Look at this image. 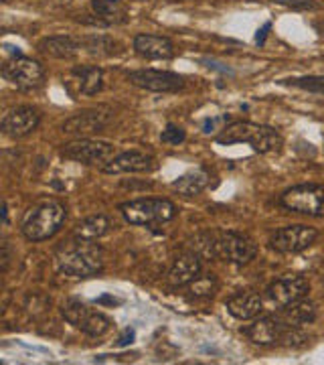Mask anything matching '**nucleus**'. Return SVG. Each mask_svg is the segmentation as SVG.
<instances>
[{
  "mask_svg": "<svg viewBox=\"0 0 324 365\" xmlns=\"http://www.w3.org/2000/svg\"><path fill=\"white\" fill-rule=\"evenodd\" d=\"M57 270L71 278H88L104 270L105 254L93 240H71L55 252Z\"/></svg>",
  "mask_w": 324,
  "mask_h": 365,
  "instance_id": "1",
  "label": "nucleus"
},
{
  "mask_svg": "<svg viewBox=\"0 0 324 365\" xmlns=\"http://www.w3.org/2000/svg\"><path fill=\"white\" fill-rule=\"evenodd\" d=\"M67 209L61 201L45 197L26 209L21 220V232L28 242H45L63 227Z\"/></svg>",
  "mask_w": 324,
  "mask_h": 365,
  "instance_id": "2",
  "label": "nucleus"
},
{
  "mask_svg": "<svg viewBox=\"0 0 324 365\" xmlns=\"http://www.w3.org/2000/svg\"><path fill=\"white\" fill-rule=\"evenodd\" d=\"M217 143L223 146H231V144H249L259 155H272L280 153L284 146L282 134L272 128V126H263L256 122H231L229 126H225L221 134L217 136Z\"/></svg>",
  "mask_w": 324,
  "mask_h": 365,
  "instance_id": "3",
  "label": "nucleus"
},
{
  "mask_svg": "<svg viewBox=\"0 0 324 365\" xmlns=\"http://www.w3.org/2000/svg\"><path fill=\"white\" fill-rule=\"evenodd\" d=\"M120 213L132 225H162L177 217V205L169 199L142 197L122 203Z\"/></svg>",
  "mask_w": 324,
  "mask_h": 365,
  "instance_id": "4",
  "label": "nucleus"
},
{
  "mask_svg": "<svg viewBox=\"0 0 324 365\" xmlns=\"http://www.w3.org/2000/svg\"><path fill=\"white\" fill-rule=\"evenodd\" d=\"M280 205L294 213L324 217V185L318 182L296 185L280 195Z\"/></svg>",
  "mask_w": 324,
  "mask_h": 365,
  "instance_id": "5",
  "label": "nucleus"
},
{
  "mask_svg": "<svg viewBox=\"0 0 324 365\" xmlns=\"http://www.w3.org/2000/svg\"><path fill=\"white\" fill-rule=\"evenodd\" d=\"M2 78L6 79L11 86H14L16 90L31 91L37 90L43 86L45 81V69L39 61L25 57V55H16L14 53L11 59L4 61L2 66Z\"/></svg>",
  "mask_w": 324,
  "mask_h": 365,
  "instance_id": "6",
  "label": "nucleus"
},
{
  "mask_svg": "<svg viewBox=\"0 0 324 365\" xmlns=\"http://www.w3.org/2000/svg\"><path fill=\"white\" fill-rule=\"evenodd\" d=\"M61 314L69 325L83 331L90 337H102L112 329V321L104 313L93 311L88 304H83L75 299L65 300L61 304Z\"/></svg>",
  "mask_w": 324,
  "mask_h": 365,
  "instance_id": "7",
  "label": "nucleus"
},
{
  "mask_svg": "<svg viewBox=\"0 0 324 365\" xmlns=\"http://www.w3.org/2000/svg\"><path fill=\"white\" fill-rule=\"evenodd\" d=\"M61 155L69 160H75L81 165H95L105 167L112 158L116 157V146L105 140H93V138H79L73 143L65 144Z\"/></svg>",
  "mask_w": 324,
  "mask_h": 365,
  "instance_id": "8",
  "label": "nucleus"
},
{
  "mask_svg": "<svg viewBox=\"0 0 324 365\" xmlns=\"http://www.w3.org/2000/svg\"><path fill=\"white\" fill-rule=\"evenodd\" d=\"M258 246L246 234L237 232H217V260L231 262V264H247L256 258Z\"/></svg>",
  "mask_w": 324,
  "mask_h": 365,
  "instance_id": "9",
  "label": "nucleus"
},
{
  "mask_svg": "<svg viewBox=\"0 0 324 365\" xmlns=\"http://www.w3.org/2000/svg\"><path fill=\"white\" fill-rule=\"evenodd\" d=\"M112 120H114V112L110 108H90L65 120L63 132L79 138H90L91 134L105 130L112 124Z\"/></svg>",
  "mask_w": 324,
  "mask_h": 365,
  "instance_id": "10",
  "label": "nucleus"
},
{
  "mask_svg": "<svg viewBox=\"0 0 324 365\" xmlns=\"http://www.w3.org/2000/svg\"><path fill=\"white\" fill-rule=\"evenodd\" d=\"M316 237H318V230H314L310 225L296 223V225L280 227L270 237V246L280 254H298V252L310 248L316 242Z\"/></svg>",
  "mask_w": 324,
  "mask_h": 365,
  "instance_id": "11",
  "label": "nucleus"
},
{
  "mask_svg": "<svg viewBox=\"0 0 324 365\" xmlns=\"http://www.w3.org/2000/svg\"><path fill=\"white\" fill-rule=\"evenodd\" d=\"M126 78L132 86L156 93H172L184 88L182 76L172 71H160V69H138V71H130Z\"/></svg>",
  "mask_w": 324,
  "mask_h": 365,
  "instance_id": "12",
  "label": "nucleus"
},
{
  "mask_svg": "<svg viewBox=\"0 0 324 365\" xmlns=\"http://www.w3.org/2000/svg\"><path fill=\"white\" fill-rule=\"evenodd\" d=\"M308 292H310V282L304 276H292V274L273 280L266 290L268 299L272 300L273 304L282 307V309L292 304V302H296V300H302Z\"/></svg>",
  "mask_w": 324,
  "mask_h": 365,
  "instance_id": "13",
  "label": "nucleus"
},
{
  "mask_svg": "<svg viewBox=\"0 0 324 365\" xmlns=\"http://www.w3.org/2000/svg\"><path fill=\"white\" fill-rule=\"evenodd\" d=\"M41 124V114L33 106H19L2 118V132L11 138H23L35 132Z\"/></svg>",
  "mask_w": 324,
  "mask_h": 365,
  "instance_id": "14",
  "label": "nucleus"
},
{
  "mask_svg": "<svg viewBox=\"0 0 324 365\" xmlns=\"http://www.w3.org/2000/svg\"><path fill=\"white\" fill-rule=\"evenodd\" d=\"M290 325L280 317H259L246 329V335L258 345H282Z\"/></svg>",
  "mask_w": 324,
  "mask_h": 365,
  "instance_id": "15",
  "label": "nucleus"
},
{
  "mask_svg": "<svg viewBox=\"0 0 324 365\" xmlns=\"http://www.w3.org/2000/svg\"><path fill=\"white\" fill-rule=\"evenodd\" d=\"M155 169V157L144 150H126L112 158L105 167V175H120V173H148Z\"/></svg>",
  "mask_w": 324,
  "mask_h": 365,
  "instance_id": "16",
  "label": "nucleus"
},
{
  "mask_svg": "<svg viewBox=\"0 0 324 365\" xmlns=\"http://www.w3.org/2000/svg\"><path fill=\"white\" fill-rule=\"evenodd\" d=\"M199 274H201V256L194 252H184L172 262L169 274H167V282L172 288L187 287Z\"/></svg>",
  "mask_w": 324,
  "mask_h": 365,
  "instance_id": "17",
  "label": "nucleus"
},
{
  "mask_svg": "<svg viewBox=\"0 0 324 365\" xmlns=\"http://www.w3.org/2000/svg\"><path fill=\"white\" fill-rule=\"evenodd\" d=\"M134 51L140 57H146V59H172L177 49H174V43L169 37L140 33L134 37Z\"/></svg>",
  "mask_w": 324,
  "mask_h": 365,
  "instance_id": "18",
  "label": "nucleus"
},
{
  "mask_svg": "<svg viewBox=\"0 0 324 365\" xmlns=\"http://www.w3.org/2000/svg\"><path fill=\"white\" fill-rule=\"evenodd\" d=\"M225 307H227L229 314L235 317V319L249 321V319H256L261 313L263 302H261V297H259L258 292H254V290H241V292L234 294L231 299H227Z\"/></svg>",
  "mask_w": 324,
  "mask_h": 365,
  "instance_id": "19",
  "label": "nucleus"
},
{
  "mask_svg": "<svg viewBox=\"0 0 324 365\" xmlns=\"http://www.w3.org/2000/svg\"><path fill=\"white\" fill-rule=\"evenodd\" d=\"M91 11L95 19L90 21L93 25H120L128 21V11L122 4V0H91Z\"/></svg>",
  "mask_w": 324,
  "mask_h": 365,
  "instance_id": "20",
  "label": "nucleus"
},
{
  "mask_svg": "<svg viewBox=\"0 0 324 365\" xmlns=\"http://www.w3.org/2000/svg\"><path fill=\"white\" fill-rule=\"evenodd\" d=\"M81 49V43L67 35H55V37H45L39 43V51L53 59H71L75 57Z\"/></svg>",
  "mask_w": 324,
  "mask_h": 365,
  "instance_id": "21",
  "label": "nucleus"
},
{
  "mask_svg": "<svg viewBox=\"0 0 324 365\" xmlns=\"http://www.w3.org/2000/svg\"><path fill=\"white\" fill-rule=\"evenodd\" d=\"M209 181H211L209 170L194 169L189 170V173H184L182 177H179L177 181L172 182V189L179 191V193L184 197H197L207 189Z\"/></svg>",
  "mask_w": 324,
  "mask_h": 365,
  "instance_id": "22",
  "label": "nucleus"
},
{
  "mask_svg": "<svg viewBox=\"0 0 324 365\" xmlns=\"http://www.w3.org/2000/svg\"><path fill=\"white\" fill-rule=\"evenodd\" d=\"M280 319L292 327L310 325L312 321L316 319V309H314V304H312L310 300H296V302L284 307V313H282Z\"/></svg>",
  "mask_w": 324,
  "mask_h": 365,
  "instance_id": "23",
  "label": "nucleus"
},
{
  "mask_svg": "<svg viewBox=\"0 0 324 365\" xmlns=\"http://www.w3.org/2000/svg\"><path fill=\"white\" fill-rule=\"evenodd\" d=\"M112 227H114V223H112V220L108 215H91V217L83 220L75 227V237H79V240H93L95 242V240L110 234Z\"/></svg>",
  "mask_w": 324,
  "mask_h": 365,
  "instance_id": "24",
  "label": "nucleus"
},
{
  "mask_svg": "<svg viewBox=\"0 0 324 365\" xmlns=\"http://www.w3.org/2000/svg\"><path fill=\"white\" fill-rule=\"evenodd\" d=\"M73 76L79 81V90L85 96H95L104 88V71L95 66H81L73 69Z\"/></svg>",
  "mask_w": 324,
  "mask_h": 365,
  "instance_id": "25",
  "label": "nucleus"
},
{
  "mask_svg": "<svg viewBox=\"0 0 324 365\" xmlns=\"http://www.w3.org/2000/svg\"><path fill=\"white\" fill-rule=\"evenodd\" d=\"M189 248L205 260H217V232H201L189 240Z\"/></svg>",
  "mask_w": 324,
  "mask_h": 365,
  "instance_id": "26",
  "label": "nucleus"
},
{
  "mask_svg": "<svg viewBox=\"0 0 324 365\" xmlns=\"http://www.w3.org/2000/svg\"><path fill=\"white\" fill-rule=\"evenodd\" d=\"M217 278L213 274H205V276H197L193 282L187 284V297L189 299H211L217 292Z\"/></svg>",
  "mask_w": 324,
  "mask_h": 365,
  "instance_id": "27",
  "label": "nucleus"
},
{
  "mask_svg": "<svg viewBox=\"0 0 324 365\" xmlns=\"http://www.w3.org/2000/svg\"><path fill=\"white\" fill-rule=\"evenodd\" d=\"M85 49L93 55H112L116 51V41H112L110 37H88L81 43Z\"/></svg>",
  "mask_w": 324,
  "mask_h": 365,
  "instance_id": "28",
  "label": "nucleus"
},
{
  "mask_svg": "<svg viewBox=\"0 0 324 365\" xmlns=\"http://www.w3.org/2000/svg\"><path fill=\"white\" fill-rule=\"evenodd\" d=\"M288 86H294V88H300V90H308V91H318V93H324V76H310V78H294L286 81Z\"/></svg>",
  "mask_w": 324,
  "mask_h": 365,
  "instance_id": "29",
  "label": "nucleus"
},
{
  "mask_svg": "<svg viewBox=\"0 0 324 365\" xmlns=\"http://www.w3.org/2000/svg\"><path fill=\"white\" fill-rule=\"evenodd\" d=\"M160 138H162V143L164 144H172V146H177V144H181L187 140V132L182 130L181 126H177V124H169V126L162 130Z\"/></svg>",
  "mask_w": 324,
  "mask_h": 365,
  "instance_id": "30",
  "label": "nucleus"
},
{
  "mask_svg": "<svg viewBox=\"0 0 324 365\" xmlns=\"http://www.w3.org/2000/svg\"><path fill=\"white\" fill-rule=\"evenodd\" d=\"M278 4H284L288 9H294V11H314L316 4L314 0H273Z\"/></svg>",
  "mask_w": 324,
  "mask_h": 365,
  "instance_id": "31",
  "label": "nucleus"
},
{
  "mask_svg": "<svg viewBox=\"0 0 324 365\" xmlns=\"http://www.w3.org/2000/svg\"><path fill=\"white\" fill-rule=\"evenodd\" d=\"M219 122H225V118L217 116V118H209V120H205V124H203V132H205V134L215 132V126H217Z\"/></svg>",
  "mask_w": 324,
  "mask_h": 365,
  "instance_id": "32",
  "label": "nucleus"
},
{
  "mask_svg": "<svg viewBox=\"0 0 324 365\" xmlns=\"http://www.w3.org/2000/svg\"><path fill=\"white\" fill-rule=\"evenodd\" d=\"M11 262V252H9V242H2V270L9 268Z\"/></svg>",
  "mask_w": 324,
  "mask_h": 365,
  "instance_id": "33",
  "label": "nucleus"
},
{
  "mask_svg": "<svg viewBox=\"0 0 324 365\" xmlns=\"http://www.w3.org/2000/svg\"><path fill=\"white\" fill-rule=\"evenodd\" d=\"M132 339H134V331L132 329H126V333L120 337V341H117V345L120 347H124V345H128V343H132Z\"/></svg>",
  "mask_w": 324,
  "mask_h": 365,
  "instance_id": "34",
  "label": "nucleus"
},
{
  "mask_svg": "<svg viewBox=\"0 0 324 365\" xmlns=\"http://www.w3.org/2000/svg\"><path fill=\"white\" fill-rule=\"evenodd\" d=\"M2 2H9V0H2Z\"/></svg>",
  "mask_w": 324,
  "mask_h": 365,
  "instance_id": "35",
  "label": "nucleus"
}]
</instances>
